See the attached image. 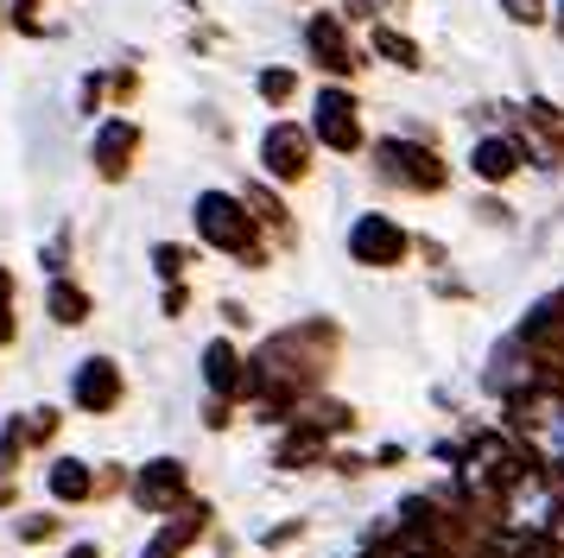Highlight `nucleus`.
Masks as SVG:
<instances>
[{"label":"nucleus","instance_id":"nucleus-1","mask_svg":"<svg viewBox=\"0 0 564 558\" xmlns=\"http://www.w3.org/2000/svg\"><path fill=\"white\" fill-rule=\"evenodd\" d=\"M204 235L223 242V248L248 254V228H241V216H235V203H223V197H204Z\"/></svg>","mask_w":564,"mask_h":558},{"label":"nucleus","instance_id":"nucleus-2","mask_svg":"<svg viewBox=\"0 0 564 558\" xmlns=\"http://www.w3.org/2000/svg\"><path fill=\"white\" fill-rule=\"evenodd\" d=\"M317 127L330 133V147H356V121H349V96H324V115Z\"/></svg>","mask_w":564,"mask_h":558},{"label":"nucleus","instance_id":"nucleus-3","mask_svg":"<svg viewBox=\"0 0 564 558\" xmlns=\"http://www.w3.org/2000/svg\"><path fill=\"white\" fill-rule=\"evenodd\" d=\"M108 394H115V368H108V362H89L83 380H77V400L96 412V406H108Z\"/></svg>","mask_w":564,"mask_h":558},{"label":"nucleus","instance_id":"nucleus-4","mask_svg":"<svg viewBox=\"0 0 564 558\" xmlns=\"http://www.w3.org/2000/svg\"><path fill=\"white\" fill-rule=\"evenodd\" d=\"M476 165H482L488 178H508V165H513V147H501V140H488V147L476 152Z\"/></svg>","mask_w":564,"mask_h":558}]
</instances>
